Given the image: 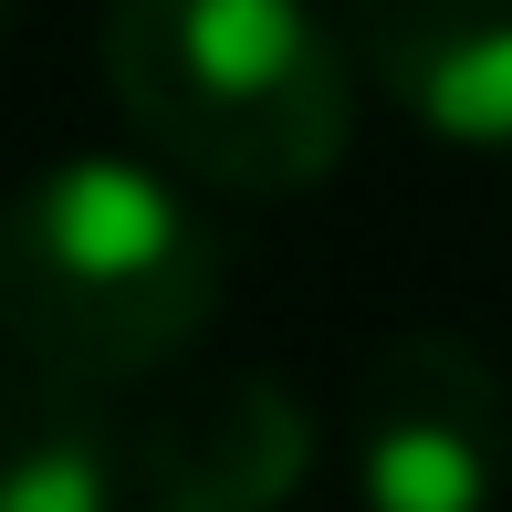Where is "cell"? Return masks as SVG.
I'll return each instance as SVG.
<instances>
[{"instance_id":"4","label":"cell","mask_w":512,"mask_h":512,"mask_svg":"<svg viewBox=\"0 0 512 512\" xmlns=\"http://www.w3.org/2000/svg\"><path fill=\"white\" fill-rule=\"evenodd\" d=\"M157 502L147 481V408H115L105 377L21 356L0 377V512H126Z\"/></svg>"},{"instance_id":"5","label":"cell","mask_w":512,"mask_h":512,"mask_svg":"<svg viewBox=\"0 0 512 512\" xmlns=\"http://www.w3.org/2000/svg\"><path fill=\"white\" fill-rule=\"evenodd\" d=\"M345 21L418 126L512 147V0H345Z\"/></svg>"},{"instance_id":"2","label":"cell","mask_w":512,"mask_h":512,"mask_svg":"<svg viewBox=\"0 0 512 512\" xmlns=\"http://www.w3.org/2000/svg\"><path fill=\"white\" fill-rule=\"evenodd\" d=\"M105 84L157 157L241 199L335 178L356 136L345 53L304 0H115Z\"/></svg>"},{"instance_id":"7","label":"cell","mask_w":512,"mask_h":512,"mask_svg":"<svg viewBox=\"0 0 512 512\" xmlns=\"http://www.w3.org/2000/svg\"><path fill=\"white\" fill-rule=\"evenodd\" d=\"M0 21H11V0H0Z\"/></svg>"},{"instance_id":"6","label":"cell","mask_w":512,"mask_h":512,"mask_svg":"<svg viewBox=\"0 0 512 512\" xmlns=\"http://www.w3.org/2000/svg\"><path fill=\"white\" fill-rule=\"evenodd\" d=\"M314 429L272 377H209L199 398L147 408V481L168 512H262L304 481Z\"/></svg>"},{"instance_id":"3","label":"cell","mask_w":512,"mask_h":512,"mask_svg":"<svg viewBox=\"0 0 512 512\" xmlns=\"http://www.w3.org/2000/svg\"><path fill=\"white\" fill-rule=\"evenodd\" d=\"M356 481L387 512H471L502 481V387L460 335H398L366 366Z\"/></svg>"},{"instance_id":"1","label":"cell","mask_w":512,"mask_h":512,"mask_svg":"<svg viewBox=\"0 0 512 512\" xmlns=\"http://www.w3.org/2000/svg\"><path fill=\"white\" fill-rule=\"evenodd\" d=\"M220 283V230L136 157H63L0 209V335L63 377H157L220 314Z\"/></svg>"}]
</instances>
